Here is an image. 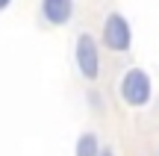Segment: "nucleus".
Returning <instances> with one entry per match:
<instances>
[{"instance_id": "nucleus-1", "label": "nucleus", "mask_w": 159, "mask_h": 156, "mask_svg": "<svg viewBox=\"0 0 159 156\" xmlns=\"http://www.w3.org/2000/svg\"><path fill=\"white\" fill-rule=\"evenodd\" d=\"M118 97L130 109H144L153 100V80L144 68H127L118 80Z\"/></svg>"}, {"instance_id": "nucleus-2", "label": "nucleus", "mask_w": 159, "mask_h": 156, "mask_svg": "<svg viewBox=\"0 0 159 156\" xmlns=\"http://www.w3.org/2000/svg\"><path fill=\"white\" fill-rule=\"evenodd\" d=\"M74 65H77V74L83 77L85 82H94L97 77H100V47H97V38L91 33H80L77 35Z\"/></svg>"}, {"instance_id": "nucleus-3", "label": "nucleus", "mask_w": 159, "mask_h": 156, "mask_svg": "<svg viewBox=\"0 0 159 156\" xmlns=\"http://www.w3.org/2000/svg\"><path fill=\"white\" fill-rule=\"evenodd\" d=\"M100 41L106 50L112 53H127L133 44V29H130V21H127L121 12H109L106 21H103V33H100Z\"/></svg>"}, {"instance_id": "nucleus-4", "label": "nucleus", "mask_w": 159, "mask_h": 156, "mask_svg": "<svg viewBox=\"0 0 159 156\" xmlns=\"http://www.w3.org/2000/svg\"><path fill=\"white\" fill-rule=\"evenodd\" d=\"M41 18L50 27H65L74 18V0H41Z\"/></svg>"}, {"instance_id": "nucleus-5", "label": "nucleus", "mask_w": 159, "mask_h": 156, "mask_svg": "<svg viewBox=\"0 0 159 156\" xmlns=\"http://www.w3.org/2000/svg\"><path fill=\"white\" fill-rule=\"evenodd\" d=\"M100 147H103L100 136H97L94 130H85V133H80L77 141H74V156H97Z\"/></svg>"}, {"instance_id": "nucleus-6", "label": "nucleus", "mask_w": 159, "mask_h": 156, "mask_svg": "<svg viewBox=\"0 0 159 156\" xmlns=\"http://www.w3.org/2000/svg\"><path fill=\"white\" fill-rule=\"evenodd\" d=\"M97 156H115V150H112V147H106V145H103V147H100V153H97Z\"/></svg>"}, {"instance_id": "nucleus-7", "label": "nucleus", "mask_w": 159, "mask_h": 156, "mask_svg": "<svg viewBox=\"0 0 159 156\" xmlns=\"http://www.w3.org/2000/svg\"><path fill=\"white\" fill-rule=\"evenodd\" d=\"M9 6H12V0H0V12H3V9H9Z\"/></svg>"}]
</instances>
